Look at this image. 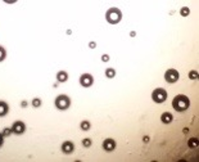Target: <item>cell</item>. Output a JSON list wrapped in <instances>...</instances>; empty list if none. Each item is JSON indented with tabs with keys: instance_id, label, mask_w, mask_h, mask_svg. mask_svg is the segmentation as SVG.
<instances>
[{
	"instance_id": "cell-10",
	"label": "cell",
	"mask_w": 199,
	"mask_h": 162,
	"mask_svg": "<svg viewBox=\"0 0 199 162\" xmlns=\"http://www.w3.org/2000/svg\"><path fill=\"white\" fill-rule=\"evenodd\" d=\"M172 120H174V116H172V113H169V112H163L162 116H161V121L163 124H166V125L171 124Z\"/></svg>"
},
{
	"instance_id": "cell-15",
	"label": "cell",
	"mask_w": 199,
	"mask_h": 162,
	"mask_svg": "<svg viewBox=\"0 0 199 162\" xmlns=\"http://www.w3.org/2000/svg\"><path fill=\"white\" fill-rule=\"evenodd\" d=\"M105 76L108 78H113V77L116 76V70L115 68H107L105 70Z\"/></svg>"
},
{
	"instance_id": "cell-17",
	"label": "cell",
	"mask_w": 199,
	"mask_h": 162,
	"mask_svg": "<svg viewBox=\"0 0 199 162\" xmlns=\"http://www.w3.org/2000/svg\"><path fill=\"white\" fill-rule=\"evenodd\" d=\"M2 134H3L4 138H7V137H10V135L13 134V130H12V127H4L3 131H2Z\"/></svg>"
},
{
	"instance_id": "cell-5",
	"label": "cell",
	"mask_w": 199,
	"mask_h": 162,
	"mask_svg": "<svg viewBox=\"0 0 199 162\" xmlns=\"http://www.w3.org/2000/svg\"><path fill=\"white\" fill-rule=\"evenodd\" d=\"M179 78H180V73H179V71L175 70V68H169V70H167L166 73H164V80L167 81L168 84H175V83H177Z\"/></svg>"
},
{
	"instance_id": "cell-20",
	"label": "cell",
	"mask_w": 199,
	"mask_h": 162,
	"mask_svg": "<svg viewBox=\"0 0 199 162\" xmlns=\"http://www.w3.org/2000/svg\"><path fill=\"white\" fill-rule=\"evenodd\" d=\"M91 144H93V140H91L90 138H85V139H82V145H83V147L89 148V147H91Z\"/></svg>"
},
{
	"instance_id": "cell-18",
	"label": "cell",
	"mask_w": 199,
	"mask_h": 162,
	"mask_svg": "<svg viewBox=\"0 0 199 162\" xmlns=\"http://www.w3.org/2000/svg\"><path fill=\"white\" fill-rule=\"evenodd\" d=\"M180 14H181V17H188V16L190 14V9H189L188 7H184V8H181V10H180Z\"/></svg>"
},
{
	"instance_id": "cell-12",
	"label": "cell",
	"mask_w": 199,
	"mask_h": 162,
	"mask_svg": "<svg viewBox=\"0 0 199 162\" xmlns=\"http://www.w3.org/2000/svg\"><path fill=\"white\" fill-rule=\"evenodd\" d=\"M67 80H68V73L66 71H59L56 73V81L58 83H66Z\"/></svg>"
},
{
	"instance_id": "cell-9",
	"label": "cell",
	"mask_w": 199,
	"mask_h": 162,
	"mask_svg": "<svg viewBox=\"0 0 199 162\" xmlns=\"http://www.w3.org/2000/svg\"><path fill=\"white\" fill-rule=\"evenodd\" d=\"M62 152L64 154H71V153H73L75 151V144L73 142H71V140H66L64 143H62Z\"/></svg>"
},
{
	"instance_id": "cell-21",
	"label": "cell",
	"mask_w": 199,
	"mask_h": 162,
	"mask_svg": "<svg viewBox=\"0 0 199 162\" xmlns=\"http://www.w3.org/2000/svg\"><path fill=\"white\" fill-rule=\"evenodd\" d=\"M5 57H7V51H5V49H4L3 46H0V62H3V61L5 59Z\"/></svg>"
},
{
	"instance_id": "cell-14",
	"label": "cell",
	"mask_w": 199,
	"mask_h": 162,
	"mask_svg": "<svg viewBox=\"0 0 199 162\" xmlns=\"http://www.w3.org/2000/svg\"><path fill=\"white\" fill-rule=\"evenodd\" d=\"M188 145H189V148H196L198 147V138H190L188 140Z\"/></svg>"
},
{
	"instance_id": "cell-7",
	"label": "cell",
	"mask_w": 199,
	"mask_h": 162,
	"mask_svg": "<svg viewBox=\"0 0 199 162\" xmlns=\"http://www.w3.org/2000/svg\"><path fill=\"white\" fill-rule=\"evenodd\" d=\"M94 84V77L90 73H83L80 77V85L83 88H90Z\"/></svg>"
},
{
	"instance_id": "cell-8",
	"label": "cell",
	"mask_w": 199,
	"mask_h": 162,
	"mask_svg": "<svg viewBox=\"0 0 199 162\" xmlns=\"http://www.w3.org/2000/svg\"><path fill=\"white\" fill-rule=\"evenodd\" d=\"M116 140L112 139V138H107L104 142H103V149L107 151V152H112L116 149Z\"/></svg>"
},
{
	"instance_id": "cell-11",
	"label": "cell",
	"mask_w": 199,
	"mask_h": 162,
	"mask_svg": "<svg viewBox=\"0 0 199 162\" xmlns=\"http://www.w3.org/2000/svg\"><path fill=\"white\" fill-rule=\"evenodd\" d=\"M8 112H9V105H8V103L4 102V100H0V117L7 116Z\"/></svg>"
},
{
	"instance_id": "cell-24",
	"label": "cell",
	"mask_w": 199,
	"mask_h": 162,
	"mask_svg": "<svg viewBox=\"0 0 199 162\" xmlns=\"http://www.w3.org/2000/svg\"><path fill=\"white\" fill-rule=\"evenodd\" d=\"M96 46V43H94V41H91V43H89V48H91V49H94Z\"/></svg>"
},
{
	"instance_id": "cell-6",
	"label": "cell",
	"mask_w": 199,
	"mask_h": 162,
	"mask_svg": "<svg viewBox=\"0 0 199 162\" xmlns=\"http://www.w3.org/2000/svg\"><path fill=\"white\" fill-rule=\"evenodd\" d=\"M12 130H13V134L22 135L26 131V125H24L23 121H14L13 125H12Z\"/></svg>"
},
{
	"instance_id": "cell-16",
	"label": "cell",
	"mask_w": 199,
	"mask_h": 162,
	"mask_svg": "<svg viewBox=\"0 0 199 162\" xmlns=\"http://www.w3.org/2000/svg\"><path fill=\"white\" fill-rule=\"evenodd\" d=\"M31 104H32V107L39 108V107H41V104H42V100H41L40 98H34V99L31 100Z\"/></svg>"
},
{
	"instance_id": "cell-22",
	"label": "cell",
	"mask_w": 199,
	"mask_h": 162,
	"mask_svg": "<svg viewBox=\"0 0 199 162\" xmlns=\"http://www.w3.org/2000/svg\"><path fill=\"white\" fill-rule=\"evenodd\" d=\"M102 61L103 62H108L109 61V56H108V54H103V56H102Z\"/></svg>"
},
{
	"instance_id": "cell-1",
	"label": "cell",
	"mask_w": 199,
	"mask_h": 162,
	"mask_svg": "<svg viewBox=\"0 0 199 162\" xmlns=\"http://www.w3.org/2000/svg\"><path fill=\"white\" fill-rule=\"evenodd\" d=\"M172 107L177 112H184L190 107V99L186 95H184V94H179L172 100Z\"/></svg>"
},
{
	"instance_id": "cell-23",
	"label": "cell",
	"mask_w": 199,
	"mask_h": 162,
	"mask_svg": "<svg viewBox=\"0 0 199 162\" xmlns=\"http://www.w3.org/2000/svg\"><path fill=\"white\" fill-rule=\"evenodd\" d=\"M3 144H4V137H3V134L0 132V148L3 147Z\"/></svg>"
},
{
	"instance_id": "cell-26",
	"label": "cell",
	"mask_w": 199,
	"mask_h": 162,
	"mask_svg": "<svg viewBox=\"0 0 199 162\" xmlns=\"http://www.w3.org/2000/svg\"><path fill=\"white\" fill-rule=\"evenodd\" d=\"M27 104H28V103H27L26 100H23V102L21 103V107H22V108H26V107H27Z\"/></svg>"
},
{
	"instance_id": "cell-3",
	"label": "cell",
	"mask_w": 199,
	"mask_h": 162,
	"mask_svg": "<svg viewBox=\"0 0 199 162\" xmlns=\"http://www.w3.org/2000/svg\"><path fill=\"white\" fill-rule=\"evenodd\" d=\"M54 104L59 111H66L71 107V98L68 95H64V94H61L55 98Z\"/></svg>"
},
{
	"instance_id": "cell-13",
	"label": "cell",
	"mask_w": 199,
	"mask_h": 162,
	"mask_svg": "<svg viewBox=\"0 0 199 162\" xmlns=\"http://www.w3.org/2000/svg\"><path fill=\"white\" fill-rule=\"evenodd\" d=\"M80 127H81V130H82V131H89V130H90V127H91V124L89 122L88 120H83L82 122L80 124Z\"/></svg>"
},
{
	"instance_id": "cell-2",
	"label": "cell",
	"mask_w": 199,
	"mask_h": 162,
	"mask_svg": "<svg viewBox=\"0 0 199 162\" xmlns=\"http://www.w3.org/2000/svg\"><path fill=\"white\" fill-rule=\"evenodd\" d=\"M105 19L110 24H117L122 19V12L118 8H110L105 13Z\"/></svg>"
},
{
	"instance_id": "cell-25",
	"label": "cell",
	"mask_w": 199,
	"mask_h": 162,
	"mask_svg": "<svg viewBox=\"0 0 199 162\" xmlns=\"http://www.w3.org/2000/svg\"><path fill=\"white\" fill-rule=\"evenodd\" d=\"M143 142L144 143H149V137H148V135H145V137L143 138Z\"/></svg>"
},
{
	"instance_id": "cell-4",
	"label": "cell",
	"mask_w": 199,
	"mask_h": 162,
	"mask_svg": "<svg viewBox=\"0 0 199 162\" xmlns=\"http://www.w3.org/2000/svg\"><path fill=\"white\" fill-rule=\"evenodd\" d=\"M167 97H168V95H167V91H166L164 89H162V88H157V89H154V90H153V93H152V99H153V102L158 103V104H161V103L166 102Z\"/></svg>"
},
{
	"instance_id": "cell-19",
	"label": "cell",
	"mask_w": 199,
	"mask_h": 162,
	"mask_svg": "<svg viewBox=\"0 0 199 162\" xmlns=\"http://www.w3.org/2000/svg\"><path fill=\"white\" fill-rule=\"evenodd\" d=\"M198 77H199V75H198V71L193 70V71H190V72H189V78H190V80L195 81V80H198Z\"/></svg>"
}]
</instances>
